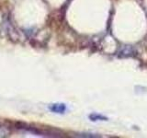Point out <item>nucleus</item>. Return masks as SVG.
Wrapping results in <instances>:
<instances>
[{"label":"nucleus","mask_w":147,"mask_h":138,"mask_svg":"<svg viewBox=\"0 0 147 138\" xmlns=\"http://www.w3.org/2000/svg\"><path fill=\"white\" fill-rule=\"evenodd\" d=\"M50 110L55 113H63L66 110V107L64 104H53Z\"/></svg>","instance_id":"1"},{"label":"nucleus","mask_w":147,"mask_h":138,"mask_svg":"<svg viewBox=\"0 0 147 138\" xmlns=\"http://www.w3.org/2000/svg\"><path fill=\"white\" fill-rule=\"evenodd\" d=\"M89 119L91 121L93 122H96V121H105V120H107V118L102 116V115L100 114H96V113H93V114H90L89 115Z\"/></svg>","instance_id":"2"},{"label":"nucleus","mask_w":147,"mask_h":138,"mask_svg":"<svg viewBox=\"0 0 147 138\" xmlns=\"http://www.w3.org/2000/svg\"><path fill=\"white\" fill-rule=\"evenodd\" d=\"M76 136H81V137H96L98 135H92L89 133H81V135H76Z\"/></svg>","instance_id":"3"}]
</instances>
